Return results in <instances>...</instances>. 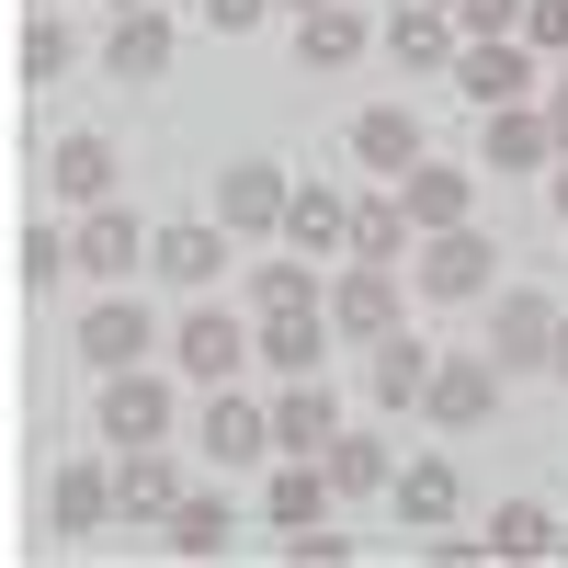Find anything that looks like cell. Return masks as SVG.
Wrapping results in <instances>:
<instances>
[{"mask_svg":"<svg viewBox=\"0 0 568 568\" xmlns=\"http://www.w3.org/2000/svg\"><path fill=\"white\" fill-rule=\"evenodd\" d=\"M444 80H455L478 114H500V103H535V91H546V58H535L524 34H478V45H466V58L444 69Z\"/></svg>","mask_w":568,"mask_h":568,"instance_id":"1","label":"cell"},{"mask_svg":"<svg viewBox=\"0 0 568 568\" xmlns=\"http://www.w3.org/2000/svg\"><path fill=\"white\" fill-rule=\"evenodd\" d=\"M103 444H171V420H182V398H171V375H149V364H114L103 375Z\"/></svg>","mask_w":568,"mask_h":568,"instance_id":"2","label":"cell"},{"mask_svg":"<svg viewBox=\"0 0 568 568\" xmlns=\"http://www.w3.org/2000/svg\"><path fill=\"white\" fill-rule=\"evenodd\" d=\"M489 273H500V251H489V227H478V216H466V227H433V240H420V296L466 307V296H489Z\"/></svg>","mask_w":568,"mask_h":568,"instance_id":"3","label":"cell"},{"mask_svg":"<svg viewBox=\"0 0 568 568\" xmlns=\"http://www.w3.org/2000/svg\"><path fill=\"white\" fill-rule=\"evenodd\" d=\"M284 205H296V182H284L273 160H227V171H216V216H227V240H284Z\"/></svg>","mask_w":568,"mask_h":568,"instance_id":"4","label":"cell"},{"mask_svg":"<svg viewBox=\"0 0 568 568\" xmlns=\"http://www.w3.org/2000/svg\"><path fill=\"white\" fill-rule=\"evenodd\" d=\"M557 329H568L557 296H535V284H500V307H489V353H500V375L546 364V353H557Z\"/></svg>","mask_w":568,"mask_h":568,"instance_id":"5","label":"cell"},{"mask_svg":"<svg viewBox=\"0 0 568 568\" xmlns=\"http://www.w3.org/2000/svg\"><path fill=\"white\" fill-rule=\"evenodd\" d=\"M251 353H262V329H240V318H227V307H194V318L171 329V364L194 375V387H227V375H240Z\"/></svg>","mask_w":568,"mask_h":568,"instance_id":"6","label":"cell"},{"mask_svg":"<svg viewBox=\"0 0 568 568\" xmlns=\"http://www.w3.org/2000/svg\"><path fill=\"white\" fill-rule=\"evenodd\" d=\"M194 444H205L216 466H262V455H273V398H240V387H216V398L194 409Z\"/></svg>","mask_w":568,"mask_h":568,"instance_id":"7","label":"cell"},{"mask_svg":"<svg viewBox=\"0 0 568 568\" xmlns=\"http://www.w3.org/2000/svg\"><path fill=\"white\" fill-rule=\"evenodd\" d=\"M329 329H342V342H387V329H398V262H353L342 284H329Z\"/></svg>","mask_w":568,"mask_h":568,"instance_id":"8","label":"cell"},{"mask_svg":"<svg viewBox=\"0 0 568 568\" xmlns=\"http://www.w3.org/2000/svg\"><path fill=\"white\" fill-rule=\"evenodd\" d=\"M375 45H387L398 69H420V80H433V69H455V58H466V23L444 12V0H398V12H387V34H375Z\"/></svg>","mask_w":568,"mask_h":568,"instance_id":"9","label":"cell"},{"mask_svg":"<svg viewBox=\"0 0 568 568\" xmlns=\"http://www.w3.org/2000/svg\"><path fill=\"white\" fill-rule=\"evenodd\" d=\"M420 409H433L444 433H478V420L500 409V353H444V364H433V398H420Z\"/></svg>","mask_w":568,"mask_h":568,"instance_id":"10","label":"cell"},{"mask_svg":"<svg viewBox=\"0 0 568 568\" xmlns=\"http://www.w3.org/2000/svg\"><path fill=\"white\" fill-rule=\"evenodd\" d=\"M568 149H557V125H546V91L535 103H500L489 114V136H478V171H557Z\"/></svg>","mask_w":568,"mask_h":568,"instance_id":"11","label":"cell"},{"mask_svg":"<svg viewBox=\"0 0 568 568\" xmlns=\"http://www.w3.org/2000/svg\"><path fill=\"white\" fill-rule=\"evenodd\" d=\"M329 433H342L329 375H284V387H273V455H329Z\"/></svg>","mask_w":568,"mask_h":568,"instance_id":"12","label":"cell"},{"mask_svg":"<svg viewBox=\"0 0 568 568\" xmlns=\"http://www.w3.org/2000/svg\"><path fill=\"white\" fill-rule=\"evenodd\" d=\"M387 500H398V524H409V535H444L455 511H466V466H455V455H409Z\"/></svg>","mask_w":568,"mask_h":568,"instance_id":"13","label":"cell"},{"mask_svg":"<svg viewBox=\"0 0 568 568\" xmlns=\"http://www.w3.org/2000/svg\"><path fill=\"white\" fill-rule=\"evenodd\" d=\"M136 353H160V318L136 307V296H91V307H80V364L114 375V364H136Z\"/></svg>","mask_w":568,"mask_h":568,"instance_id":"14","label":"cell"},{"mask_svg":"<svg viewBox=\"0 0 568 568\" xmlns=\"http://www.w3.org/2000/svg\"><path fill=\"white\" fill-rule=\"evenodd\" d=\"M114 511H125V524H171V511H182V466L160 444H125L114 455Z\"/></svg>","mask_w":568,"mask_h":568,"instance_id":"15","label":"cell"},{"mask_svg":"<svg viewBox=\"0 0 568 568\" xmlns=\"http://www.w3.org/2000/svg\"><path fill=\"white\" fill-rule=\"evenodd\" d=\"M353 160L398 182V171L433 160V136H420V114H409V103H364V114H353Z\"/></svg>","mask_w":568,"mask_h":568,"instance_id":"16","label":"cell"},{"mask_svg":"<svg viewBox=\"0 0 568 568\" xmlns=\"http://www.w3.org/2000/svg\"><path fill=\"white\" fill-rule=\"evenodd\" d=\"M149 262H160L171 284H216V273H227V216H171V227H149Z\"/></svg>","mask_w":568,"mask_h":568,"instance_id":"17","label":"cell"},{"mask_svg":"<svg viewBox=\"0 0 568 568\" xmlns=\"http://www.w3.org/2000/svg\"><path fill=\"white\" fill-rule=\"evenodd\" d=\"M398 205H409V227H420V240H433V227H466V216H478V171L420 160V171H398Z\"/></svg>","mask_w":568,"mask_h":568,"instance_id":"18","label":"cell"},{"mask_svg":"<svg viewBox=\"0 0 568 568\" xmlns=\"http://www.w3.org/2000/svg\"><path fill=\"white\" fill-rule=\"evenodd\" d=\"M329 500H342V489H329V466H318V455H284L273 489H262V524H273V535H307V524H329Z\"/></svg>","mask_w":568,"mask_h":568,"instance_id":"19","label":"cell"},{"mask_svg":"<svg viewBox=\"0 0 568 568\" xmlns=\"http://www.w3.org/2000/svg\"><path fill=\"white\" fill-rule=\"evenodd\" d=\"M69 240H80V273H91V284H125L136 262H149V240H136V216H125V205H80Z\"/></svg>","mask_w":568,"mask_h":568,"instance_id":"20","label":"cell"},{"mask_svg":"<svg viewBox=\"0 0 568 568\" xmlns=\"http://www.w3.org/2000/svg\"><path fill=\"white\" fill-rule=\"evenodd\" d=\"M171 12H160V0H149V12H114V34H103V69L114 80H171Z\"/></svg>","mask_w":568,"mask_h":568,"instance_id":"21","label":"cell"},{"mask_svg":"<svg viewBox=\"0 0 568 568\" xmlns=\"http://www.w3.org/2000/svg\"><path fill=\"white\" fill-rule=\"evenodd\" d=\"M433 342H409V329H387V342H375V364H364V387H375V409H420L433 398Z\"/></svg>","mask_w":568,"mask_h":568,"instance_id":"22","label":"cell"},{"mask_svg":"<svg viewBox=\"0 0 568 568\" xmlns=\"http://www.w3.org/2000/svg\"><path fill=\"white\" fill-rule=\"evenodd\" d=\"M45 511H58V535H103V524H125V511H114V466L69 455V466H58V489H45Z\"/></svg>","mask_w":568,"mask_h":568,"instance_id":"23","label":"cell"},{"mask_svg":"<svg viewBox=\"0 0 568 568\" xmlns=\"http://www.w3.org/2000/svg\"><path fill=\"white\" fill-rule=\"evenodd\" d=\"M45 182H58V205H114V136H58V160H45Z\"/></svg>","mask_w":568,"mask_h":568,"instance_id":"24","label":"cell"},{"mask_svg":"<svg viewBox=\"0 0 568 568\" xmlns=\"http://www.w3.org/2000/svg\"><path fill=\"white\" fill-rule=\"evenodd\" d=\"M329 342H342L329 307H296V318H262V353H251V364H273V387H284V375H318Z\"/></svg>","mask_w":568,"mask_h":568,"instance_id":"25","label":"cell"},{"mask_svg":"<svg viewBox=\"0 0 568 568\" xmlns=\"http://www.w3.org/2000/svg\"><path fill=\"white\" fill-rule=\"evenodd\" d=\"M284 251H353V194L296 182V205H284Z\"/></svg>","mask_w":568,"mask_h":568,"instance_id":"26","label":"cell"},{"mask_svg":"<svg viewBox=\"0 0 568 568\" xmlns=\"http://www.w3.org/2000/svg\"><path fill=\"white\" fill-rule=\"evenodd\" d=\"M364 45H375V23L353 12V0H329V12H296V58H307V69H353Z\"/></svg>","mask_w":568,"mask_h":568,"instance_id":"27","label":"cell"},{"mask_svg":"<svg viewBox=\"0 0 568 568\" xmlns=\"http://www.w3.org/2000/svg\"><path fill=\"white\" fill-rule=\"evenodd\" d=\"M329 489H342V500H375V489H398V455L387 444H375V433H329Z\"/></svg>","mask_w":568,"mask_h":568,"instance_id":"28","label":"cell"},{"mask_svg":"<svg viewBox=\"0 0 568 568\" xmlns=\"http://www.w3.org/2000/svg\"><path fill=\"white\" fill-rule=\"evenodd\" d=\"M524 557H557V511L546 500H500L489 511V568H524Z\"/></svg>","mask_w":568,"mask_h":568,"instance_id":"29","label":"cell"},{"mask_svg":"<svg viewBox=\"0 0 568 568\" xmlns=\"http://www.w3.org/2000/svg\"><path fill=\"white\" fill-rule=\"evenodd\" d=\"M409 240H420V227L398 205V182H387V194H353V262H398Z\"/></svg>","mask_w":568,"mask_h":568,"instance_id":"30","label":"cell"},{"mask_svg":"<svg viewBox=\"0 0 568 568\" xmlns=\"http://www.w3.org/2000/svg\"><path fill=\"white\" fill-rule=\"evenodd\" d=\"M58 273H80V240H69V227H23V240H12V284H23V296H45V284H58Z\"/></svg>","mask_w":568,"mask_h":568,"instance_id":"31","label":"cell"},{"mask_svg":"<svg viewBox=\"0 0 568 568\" xmlns=\"http://www.w3.org/2000/svg\"><path fill=\"white\" fill-rule=\"evenodd\" d=\"M251 307H262V318H296V307H329V296H318V251H296V262H262V273H251Z\"/></svg>","mask_w":568,"mask_h":568,"instance_id":"32","label":"cell"},{"mask_svg":"<svg viewBox=\"0 0 568 568\" xmlns=\"http://www.w3.org/2000/svg\"><path fill=\"white\" fill-rule=\"evenodd\" d=\"M69 58H80V34H69L58 12H34V23H23V45H12V80H58Z\"/></svg>","mask_w":568,"mask_h":568,"instance_id":"33","label":"cell"},{"mask_svg":"<svg viewBox=\"0 0 568 568\" xmlns=\"http://www.w3.org/2000/svg\"><path fill=\"white\" fill-rule=\"evenodd\" d=\"M171 546H182V557H227V500H216V489H182Z\"/></svg>","mask_w":568,"mask_h":568,"instance_id":"34","label":"cell"},{"mask_svg":"<svg viewBox=\"0 0 568 568\" xmlns=\"http://www.w3.org/2000/svg\"><path fill=\"white\" fill-rule=\"evenodd\" d=\"M524 45L535 58H568V0H524Z\"/></svg>","mask_w":568,"mask_h":568,"instance_id":"35","label":"cell"},{"mask_svg":"<svg viewBox=\"0 0 568 568\" xmlns=\"http://www.w3.org/2000/svg\"><path fill=\"white\" fill-rule=\"evenodd\" d=\"M455 23H466V45L478 34H524V0H455Z\"/></svg>","mask_w":568,"mask_h":568,"instance_id":"36","label":"cell"},{"mask_svg":"<svg viewBox=\"0 0 568 568\" xmlns=\"http://www.w3.org/2000/svg\"><path fill=\"white\" fill-rule=\"evenodd\" d=\"M284 557H296V568H342V557H353V535H329V524H307V535H284Z\"/></svg>","mask_w":568,"mask_h":568,"instance_id":"37","label":"cell"},{"mask_svg":"<svg viewBox=\"0 0 568 568\" xmlns=\"http://www.w3.org/2000/svg\"><path fill=\"white\" fill-rule=\"evenodd\" d=\"M194 12H205V23H216V34H251V23H262V12H284V0H194Z\"/></svg>","mask_w":568,"mask_h":568,"instance_id":"38","label":"cell"},{"mask_svg":"<svg viewBox=\"0 0 568 568\" xmlns=\"http://www.w3.org/2000/svg\"><path fill=\"white\" fill-rule=\"evenodd\" d=\"M546 125H557V149H568V80H546Z\"/></svg>","mask_w":568,"mask_h":568,"instance_id":"39","label":"cell"},{"mask_svg":"<svg viewBox=\"0 0 568 568\" xmlns=\"http://www.w3.org/2000/svg\"><path fill=\"white\" fill-rule=\"evenodd\" d=\"M546 205H557V227H568V160H557V171H546Z\"/></svg>","mask_w":568,"mask_h":568,"instance_id":"40","label":"cell"},{"mask_svg":"<svg viewBox=\"0 0 568 568\" xmlns=\"http://www.w3.org/2000/svg\"><path fill=\"white\" fill-rule=\"evenodd\" d=\"M546 375H568V329H557V353H546Z\"/></svg>","mask_w":568,"mask_h":568,"instance_id":"41","label":"cell"},{"mask_svg":"<svg viewBox=\"0 0 568 568\" xmlns=\"http://www.w3.org/2000/svg\"><path fill=\"white\" fill-rule=\"evenodd\" d=\"M284 12H329V0H284Z\"/></svg>","mask_w":568,"mask_h":568,"instance_id":"42","label":"cell"},{"mask_svg":"<svg viewBox=\"0 0 568 568\" xmlns=\"http://www.w3.org/2000/svg\"><path fill=\"white\" fill-rule=\"evenodd\" d=\"M114 12H149V0H114Z\"/></svg>","mask_w":568,"mask_h":568,"instance_id":"43","label":"cell"},{"mask_svg":"<svg viewBox=\"0 0 568 568\" xmlns=\"http://www.w3.org/2000/svg\"><path fill=\"white\" fill-rule=\"evenodd\" d=\"M557 557H568V524H557Z\"/></svg>","mask_w":568,"mask_h":568,"instance_id":"44","label":"cell"},{"mask_svg":"<svg viewBox=\"0 0 568 568\" xmlns=\"http://www.w3.org/2000/svg\"><path fill=\"white\" fill-rule=\"evenodd\" d=\"M34 12H45V0H34Z\"/></svg>","mask_w":568,"mask_h":568,"instance_id":"45","label":"cell"},{"mask_svg":"<svg viewBox=\"0 0 568 568\" xmlns=\"http://www.w3.org/2000/svg\"><path fill=\"white\" fill-rule=\"evenodd\" d=\"M444 12H455V0H444Z\"/></svg>","mask_w":568,"mask_h":568,"instance_id":"46","label":"cell"}]
</instances>
